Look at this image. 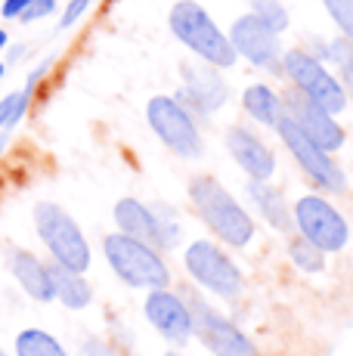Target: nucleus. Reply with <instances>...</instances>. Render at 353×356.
Masks as SVG:
<instances>
[{
  "mask_svg": "<svg viewBox=\"0 0 353 356\" xmlns=\"http://www.w3.org/2000/svg\"><path fill=\"white\" fill-rule=\"evenodd\" d=\"M189 202H192L195 214L202 217V223L220 242L233 245V248H245L251 238H254V220H251V214L236 202L233 193L217 177H208V174L192 177V183H189Z\"/></svg>",
  "mask_w": 353,
  "mask_h": 356,
  "instance_id": "obj_1",
  "label": "nucleus"
},
{
  "mask_svg": "<svg viewBox=\"0 0 353 356\" xmlns=\"http://www.w3.org/2000/svg\"><path fill=\"white\" fill-rule=\"evenodd\" d=\"M174 38L183 47L195 53L202 63L214 65V68H233L236 65V50L229 44V34L220 31V25L208 16V10L195 0H180L171 6V16H167Z\"/></svg>",
  "mask_w": 353,
  "mask_h": 356,
  "instance_id": "obj_2",
  "label": "nucleus"
},
{
  "mask_svg": "<svg viewBox=\"0 0 353 356\" xmlns=\"http://www.w3.org/2000/svg\"><path fill=\"white\" fill-rule=\"evenodd\" d=\"M103 251L115 276L131 289H167L171 285V270L158 248L127 236V232H112L103 238Z\"/></svg>",
  "mask_w": 353,
  "mask_h": 356,
  "instance_id": "obj_3",
  "label": "nucleus"
},
{
  "mask_svg": "<svg viewBox=\"0 0 353 356\" xmlns=\"http://www.w3.org/2000/svg\"><path fill=\"white\" fill-rule=\"evenodd\" d=\"M35 229L40 242L47 245L53 264H63L74 273L90 270V245H87L81 227L72 220L65 208L53 202H38L35 204Z\"/></svg>",
  "mask_w": 353,
  "mask_h": 356,
  "instance_id": "obj_4",
  "label": "nucleus"
},
{
  "mask_svg": "<svg viewBox=\"0 0 353 356\" xmlns=\"http://www.w3.org/2000/svg\"><path fill=\"white\" fill-rule=\"evenodd\" d=\"M282 74L291 81V87L310 97L316 106H322L325 112L341 115L347 108V93H344V84L322 65V59H316L310 50H295L282 53Z\"/></svg>",
  "mask_w": 353,
  "mask_h": 356,
  "instance_id": "obj_5",
  "label": "nucleus"
},
{
  "mask_svg": "<svg viewBox=\"0 0 353 356\" xmlns=\"http://www.w3.org/2000/svg\"><path fill=\"white\" fill-rule=\"evenodd\" d=\"M149 127L155 130L161 143L180 159H199L205 143H202V130L195 124V115L189 112L176 97H152L146 106Z\"/></svg>",
  "mask_w": 353,
  "mask_h": 356,
  "instance_id": "obj_6",
  "label": "nucleus"
},
{
  "mask_svg": "<svg viewBox=\"0 0 353 356\" xmlns=\"http://www.w3.org/2000/svg\"><path fill=\"white\" fill-rule=\"evenodd\" d=\"M276 134L282 136L285 149H288L291 159L297 161V168H301L319 189L335 193V195L347 189V177H344V170L338 168V161L331 159V152H325L322 146H316V143L310 140V136L304 134V130L297 127L285 112H282L279 124H276Z\"/></svg>",
  "mask_w": 353,
  "mask_h": 356,
  "instance_id": "obj_7",
  "label": "nucleus"
},
{
  "mask_svg": "<svg viewBox=\"0 0 353 356\" xmlns=\"http://www.w3.org/2000/svg\"><path fill=\"white\" fill-rule=\"evenodd\" d=\"M115 223L121 232L140 238V242L152 245L158 251L176 248L180 242V223H176L174 211H167L165 204H142L137 198H121L115 204Z\"/></svg>",
  "mask_w": 353,
  "mask_h": 356,
  "instance_id": "obj_8",
  "label": "nucleus"
},
{
  "mask_svg": "<svg viewBox=\"0 0 353 356\" xmlns=\"http://www.w3.org/2000/svg\"><path fill=\"white\" fill-rule=\"evenodd\" d=\"M183 264H186V273L205 291L217 294V298H227V300L239 298L242 270L233 264V257H229L220 245L208 242V238H199V242H192L186 248Z\"/></svg>",
  "mask_w": 353,
  "mask_h": 356,
  "instance_id": "obj_9",
  "label": "nucleus"
},
{
  "mask_svg": "<svg viewBox=\"0 0 353 356\" xmlns=\"http://www.w3.org/2000/svg\"><path fill=\"white\" fill-rule=\"evenodd\" d=\"M291 217H295V227L307 242L319 245L325 254H335L344 245L350 242V227L341 217V211L331 202H325L322 195H304L295 202L291 208Z\"/></svg>",
  "mask_w": 353,
  "mask_h": 356,
  "instance_id": "obj_10",
  "label": "nucleus"
},
{
  "mask_svg": "<svg viewBox=\"0 0 353 356\" xmlns=\"http://www.w3.org/2000/svg\"><path fill=\"white\" fill-rule=\"evenodd\" d=\"M189 310H192V319H195V334H199L202 344L214 356H261L254 341L233 319H227L214 307H208L199 294L189 298Z\"/></svg>",
  "mask_w": 353,
  "mask_h": 356,
  "instance_id": "obj_11",
  "label": "nucleus"
},
{
  "mask_svg": "<svg viewBox=\"0 0 353 356\" xmlns=\"http://www.w3.org/2000/svg\"><path fill=\"white\" fill-rule=\"evenodd\" d=\"M229 44H233L236 56H245L251 65L282 74L279 31H273L270 25H263L254 13H245V16L236 19L233 29H229Z\"/></svg>",
  "mask_w": 353,
  "mask_h": 356,
  "instance_id": "obj_12",
  "label": "nucleus"
},
{
  "mask_svg": "<svg viewBox=\"0 0 353 356\" xmlns=\"http://www.w3.org/2000/svg\"><path fill=\"white\" fill-rule=\"evenodd\" d=\"M282 112L295 121L316 146H322L325 152H338L344 146V127L335 121V115L325 112L322 106H316L310 97H304L297 87L282 93Z\"/></svg>",
  "mask_w": 353,
  "mask_h": 356,
  "instance_id": "obj_13",
  "label": "nucleus"
},
{
  "mask_svg": "<svg viewBox=\"0 0 353 356\" xmlns=\"http://www.w3.org/2000/svg\"><path fill=\"white\" fill-rule=\"evenodd\" d=\"M183 87L176 90V99L195 115V118H205V115L217 112L223 102L229 99V87L220 78L214 65L208 63H183Z\"/></svg>",
  "mask_w": 353,
  "mask_h": 356,
  "instance_id": "obj_14",
  "label": "nucleus"
},
{
  "mask_svg": "<svg viewBox=\"0 0 353 356\" xmlns=\"http://www.w3.org/2000/svg\"><path fill=\"white\" fill-rule=\"evenodd\" d=\"M142 310H146L149 325L171 344H186L195 334V319L192 310H189V300H183L180 294L167 289H152Z\"/></svg>",
  "mask_w": 353,
  "mask_h": 356,
  "instance_id": "obj_15",
  "label": "nucleus"
},
{
  "mask_svg": "<svg viewBox=\"0 0 353 356\" xmlns=\"http://www.w3.org/2000/svg\"><path fill=\"white\" fill-rule=\"evenodd\" d=\"M227 149L251 180H270V177L276 174L273 149H270L257 134H251L248 127H242V124L229 127L227 130Z\"/></svg>",
  "mask_w": 353,
  "mask_h": 356,
  "instance_id": "obj_16",
  "label": "nucleus"
},
{
  "mask_svg": "<svg viewBox=\"0 0 353 356\" xmlns=\"http://www.w3.org/2000/svg\"><path fill=\"white\" fill-rule=\"evenodd\" d=\"M6 266H10V273L16 276V282L22 285V291L28 294V298L40 300V304H50V300H56L53 270L40 257L31 254V251L10 248V251H6Z\"/></svg>",
  "mask_w": 353,
  "mask_h": 356,
  "instance_id": "obj_17",
  "label": "nucleus"
},
{
  "mask_svg": "<svg viewBox=\"0 0 353 356\" xmlns=\"http://www.w3.org/2000/svg\"><path fill=\"white\" fill-rule=\"evenodd\" d=\"M248 198L254 202V208L261 211V217L270 223V227L288 232L295 227V217H291L288 204H285V195L276 186H270L267 180H251L248 183Z\"/></svg>",
  "mask_w": 353,
  "mask_h": 356,
  "instance_id": "obj_18",
  "label": "nucleus"
},
{
  "mask_svg": "<svg viewBox=\"0 0 353 356\" xmlns=\"http://www.w3.org/2000/svg\"><path fill=\"white\" fill-rule=\"evenodd\" d=\"M242 108L263 127H276L282 118V97L267 84H251L242 93Z\"/></svg>",
  "mask_w": 353,
  "mask_h": 356,
  "instance_id": "obj_19",
  "label": "nucleus"
},
{
  "mask_svg": "<svg viewBox=\"0 0 353 356\" xmlns=\"http://www.w3.org/2000/svg\"><path fill=\"white\" fill-rule=\"evenodd\" d=\"M53 285H56V300H63L69 310H84L93 300V289L84 279V273H74L63 264H53Z\"/></svg>",
  "mask_w": 353,
  "mask_h": 356,
  "instance_id": "obj_20",
  "label": "nucleus"
},
{
  "mask_svg": "<svg viewBox=\"0 0 353 356\" xmlns=\"http://www.w3.org/2000/svg\"><path fill=\"white\" fill-rule=\"evenodd\" d=\"M16 356H69V353L44 328H25V332L16 334Z\"/></svg>",
  "mask_w": 353,
  "mask_h": 356,
  "instance_id": "obj_21",
  "label": "nucleus"
},
{
  "mask_svg": "<svg viewBox=\"0 0 353 356\" xmlns=\"http://www.w3.org/2000/svg\"><path fill=\"white\" fill-rule=\"evenodd\" d=\"M325 59H331V63L338 65V72H341V84H344V93H347V99H353V40L350 38H335L331 44H325Z\"/></svg>",
  "mask_w": 353,
  "mask_h": 356,
  "instance_id": "obj_22",
  "label": "nucleus"
},
{
  "mask_svg": "<svg viewBox=\"0 0 353 356\" xmlns=\"http://www.w3.org/2000/svg\"><path fill=\"white\" fill-rule=\"evenodd\" d=\"M288 257H291V264H295L301 273H322V270H325V251L319 248V245L307 242L304 236H295V238H291Z\"/></svg>",
  "mask_w": 353,
  "mask_h": 356,
  "instance_id": "obj_23",
  "label": "nucleus"
},
{
  "mask_svg": "<svg viewBox=\"0 0 353 356\" xmlns=\"http://www.w3.org/2000/svg\"><path fill=\"white\" fill-rule=\"evenodd\" d=\"M248 6H251V13H254L263 25H270L273 31L282 34L288 29V13H285V6L279 0H248Z\"/></svg>",
  "mask_w": 353,
  "mask_h": 356,
  "instance_id": "obj_24",
  "label": "nucleus"
},
{
  "mask_svg": "<svg viewBox=\"0 0 353 356\" xmlns=\"http://www.w3.org/2000/svg\"><path fill=\"white\" fill-rule=\"evenodd\" d=\"M322 6L329 10V16H331V22L338 25V31L353 40V0H322Z\"/></svg>",
  "mask_w": 353,
  "mask_h": 356,
  "instance_id": "obj_25",
  "label": "nucleus"
},
{
  "mask_svg": "<svg viewBox=\"0 0 353 356\" xmlns=\"http://www.w3.org/2000/svg\"><path fill=\"white\" fill-rule=\"evenodd\" d=\"M53 6H56V0H31V3L22 10V16H19V19H22V22H35V19L50 16Z\"/></svg>",
  "mask_w": 353,
  "mask_h": 356,
  "instance_id": "obj_26",
  "label": "nucleus"
},
{
  "mask_svg": "<svg viewBox=\"0 0 353 356\" xmlns=\"http://www.w3.org/2000/svg\"><path fill=\"white\" fill-rule=\"evenodd\" d=\"M90 6V0H72L69 10L63 13V19H59V29H72L74 22H78L81 16H84V10Z\"/></svg>",
  "mask_w": 353,
  "mask_h": 356,
  "instance_id": "obj_27",
  "label": "nucleus"
},
{
  "mask_svg": "<svg viewBox=\"0 0 353 356\" xmlns=\"http://www.w3.org/2000/svg\"><path fill=\"white\" fill-rule=\"evenodd\" d=\"M13 106H16V93H10L6 99H0V134H10V112Z\"/></svg>",
  "mask_w": 353,
  "mask_h": 356,
  "instance_id": "obj_28",
  "label": "nucleus"
},
{
  "mask_svg": "<svg viewBox=\"0 0 353 356\" xmlns=\"http://www.w3.org/2000/svg\"><path fill=\"white\" fill-rule=\"evenodd\" d=\"M84 356H118V353H115L108 344H103V341H87V344H84Z\"/></svg>",
  "mask_w": 353,
  "mask_h": 356,
  "instance_id": "obj_29",
  "label": "nucleus"
},
{
  "mask_svg": "<svg viewBox=\"0 0 353 356\" xmlns=\"http://www.w3.org/2000/svg\"><path fill=\"white\" fill-rule=\"evenodd\" d=\"M28 3H31V0H6L0 13H3L6 19H19V16H22V10H25Z\"/></svg>",
  "mask_w": 353,
  "mask_h": 356,
  "instance_id": "obj_30",
  "label": "nucleus"
},
{
  "mask_svg": "<svg viewBox=\"0 0 353 356\" xmlns=\"http://www.w3.org/2000/svg\"><path fill=\"white\" fill-rule=\"evenodd\" d=\"M3 47H6V31L0 29V50H3Z\"/></svg>",
  "mask_w": 353,
  "mask_h": 356,
  "instance_id": "obj_31",
  "label": "nucleus"
},
{
  "mask_svg": "<svg viewBox=\"0 0 353 356\" xmlns=\"http://www.w3.org/2000/svg\"><path fill=\"white\" fill-rule=\"evenodd\" d=\"M6 136H10V134H0V149H3V143H6Z\"/></svg>",
  "mask_w": 353,
  "mask_h": 356,
  "instance_id": "obj_32",
  "label": "nucleus"
},
{
  "mask_svg": "<svg viewBox=\"0 0 353 356\" xmlns=\"http://www.w3.org/2000/svg\"><path fill=\"white\" fill-rule=\"evenodd\" d=\"M0 78H3V65H0Z\"/></svg>",
  "mask_w": 353,
  "mask_h": 356,
  "instance_id": "obj_33",
  "label": "nucleus"
},
{
  "mask_svg": "<svg viewBox=\"0 0 353 356\" xmlns=\"http://www.w3.org/2000/svg\"><path fill=\"white\" fill-rule=\"evenodd\" d=\"M165 356H180V353H165Z\"/></svg>",
  "mask_w": 353,
  "mask_h": 356,
  "instance_id": "obj_34",
  "label": "nucleus"
},
{
  "mask_svg": "<svg viewBox=\"0 0 353 356\" xmlns=\"http://www.w3.org/2000/svg\"><path fill=\"white\" fill-rule=\"evenodd\" d=\"M0 356H6V353H3V350H0Z\"/></svg>",
  "mask_w": 353,
  "mask_h": 356,
  "instance_id": "obj_35",
  "label": "nucleus"
}]
</instances>
